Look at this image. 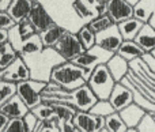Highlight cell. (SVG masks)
Returning <instances> with one entry per match:
<instances>
[{
    "label": "cell",
    "mask_w": 155,
    "mask_h": 132,
    "mask_svg": "<svg viewBox=\"0 0 155 132\" xmlns=\"http://www.w3.org/2000/svg\"><path fill=\"white\" fill-rule=\"evenodd\" d=\"M19 56L18 51L12 46V44L8 42L0 44V70H4L12 61H15L16 57Z\"/></svg>",
    "instance_id": "cell-24"
},
{
    "label": "cell",
    "mask_w": 155,
    "mask_h": 132,
    "mask_svg": "<svg viewBox=\"0 0 155 132\" xmlns=\"http://www.w3.org/2000/svg\"><path fill=\"white\" fill-rule=\"evenodd\" d=\"M117 53L121 54L123 57H125L128 61H132V60H135V59L143 57L147 52H146L135 40H124V42L121 44V46L117 51Z\"/></svg>",
    "instance_id": "cell-20"
},
{
    "label": "cell",
    "mask_w": 155,
    "mask_h": 132,
    "mask_svg": "<svg viewBox=\"0 0 155 132\" xmlns=\"http://www.w3.org/2000/svg\"><path fill=\"white\" fill-rule=\"evenodd\" d=\"M25 120V124H26V128H27V132H34L37 131V127L40 124V119L37 117V114L34 113L33 111H29L23 117Z\"/></svg>",
    "instance_id": "cell-33"
},
{
    "label": "cell",
    "mask_w": 155,
    "mask_h": 132,
    "mask_svg": "<svg viewBox=\"0 0 155 132\" xmlns=\"http://www.w3.org/2000/svg\"><path fill=\"white\" fill-rule=\"evenodd\" d=\"M113 54H114L113 52L107 51V49L102 48V46H99L98 44H97L93 48L84 51L80 56H78L72 61L75 63V64L80 65V67H83L84 70H87L88 72L91 74L99 64H106Z\"/></svg>",
    "instance_id": "cell-4"
},
{
    "label": "cell",
    "mask_w": 155,
    "mask_h": 132,
    "mask_svg": "<svg viewBox=\"0 0 155 132\" xmlns=\"http://www.w3.org/2000/svg\"><path fill=\"white\" fill-rule=\"evenodd\" d=\"M123 42H124V37L121 34L120 29H118L117 23L97 33V44L99 46H102V48L113 52V53H117V51L120 49Z\"/></svg>",
    "instance_id": "cell-10"
},
{
    "label": "cell",
    "mask_w": 155,
    "mask_h": 132,
    "mask_svg": "<svg viewBox=\"0 0 155 132\" xmlns=\"http://www.w3.org/2000/svg\"><path fill=\"white\" fill-rule=\"evenodd\" d=\"M30 111L34 112L40 120H46V119H49L51 116H53V114L56 113V111H54V106L52 105V104L44 102V101L41 104H38L37 106H34L33 109H30Z\"/></svg>",
    "instance_id": "cell-31"
},
{
    "label": "cell",
    "mask_w": 155,
    "mask_h": 132,
    "mask_svg": "<svg viewBox=\"0 0 155 132\" xmlns=\"http://www.w3.org/2000/svg\"><path fill=\"white\" fill-rule=\"evenodd\" d=\"M107 14L116 23L135 16V5L127 0H107Z\"/></svg>",
    "instance_id": "cell-14"
},
{
    "label": "cell",
    "mask_w": 155,
    "mask_h": 132,
    "mask_svg": "<svg viewBox=\"0 0 155 132\" xmlns=\"http://www.w3.org/2000/svg\"><path fill=\"white\" fill-rule=\"evenodd\" d=\"M16 94H18V83L0 79V104H4Z\"/></svg>",
    "instance_id": "cell-28"
},
{
    "label": "cell",
    "mask_w": 155,
    "mask_h": 132,
    "mask_svg": "<svg viewBox=\"0 0 155 132\" xmlns=\"http://www.w3.org/2000/svg\"><path fill=\"white\" fill-rule=\"evenodd\" d=\"M116 22L113 21V18L109 15V14H104V15H98L95 16V18L93 19V21L88 22V26L91 27V29L94 30L95 33H99L102 31V30L107 29V27H110L112 25H114Z\"/></svg>",
    "instance_id": "cell-29"
},
{
    "label": "cell",
    "mask_w": 155,
    "mask_h": 132,
    "mask_svg": "<svg viewBox=\"0 0 155 132\" xmlns=\"http://www.w3.org/2000/svg\"><path fill=\"white\" fill-rule=\"evenodd\" d=\"M127 2H128V3H131L132 5H137V4H139V3H140V0H127Z\"/></svg>",
    "instance_id": "cell-40"
},
{
    "label": "cell",
    "mask_w": 155,
    "mask_h": 132,
    "mask_svg": "<svg viewBox=\"0 0 155 132\" xmlns=\"http://www.w3.org/2000/svg\"><path fill=\"white\" fill-rule=\"evenodd\" d=\"M76 34H78V37H79L80 42L83 44V46H84L86 51L90 49V48H93L94 45H97V33L94 31L88 25L82 26L76 31Z\"/></svg>",
    "instance_id": "cell-26"
},
{
    "label": "cell",
    "mask_w": 155,
    "mask_h": 132,
    "mask_svg": "<svg viewBox=\"0 0 155 132\" xmlns=\"http://www.w3.org/2000/svg\"><path fill=\"white\" fill-rule=\"evenodd\" d=\"M29 19L34 25V27L37 29L38 33L44 31V30H46L48 27L53 26L56 23L51 11L40 0H33V7H31V11H30Z\"/></svg>",
    "instance_id": "cell-8"
},
{
    "label": "cell",
    "mask_w": 155,
    "mask_h": 132,
    "mask_svg": "<svg viewBox=\"0 0 155 132\" xmlns=\"http://www.w3.org/2000/svg\"><path fill=\"white\" fill-rule=\"evenodd\" d=\"M14 0H0V11H7Z\"/></svg>",
    "instance_id": "cell-38"
},
{
    "label": "cell",
    "mask_w": 155,
    "mask_h": 132,
    "mask_svg": "<svg viewBox=\"0 0 155 132\" xmlns=\"http://www.w3.org/2000/svg\"><path fill=\"white\" fill-rule=\"evenodd\" d=\"M44 48H45V45H44L42 40H41V35H40V33H37V34L31 35L30 38L25 40L21 44V46L18 48V53L21 54L25 60H27V59H30V57L38 54L40 52H42Z\"/></svg>",
    "instance_id": "cell-18"
},
{
    "label": "cell",
    "mask_w": 155,
    "mask_h": 132,
    "mask_svg": "<svg viewBox=\"0 0 155 132\" xmlns=\"http://www.w3.org/2000/svg\"><path fill=\"white\" fill-rule=\"evenodd\" d=\"M109 101L114 106L116 111L120 112L121 109L127 108L132 102H135V95L132 89L129 86H127L124 82H117L109 97Z\"/></svg>",
    "instance_id": "cell-12"
},
{
    "label": "cell",
    "mask_w": 155,
    "mask_h": 132,
    "mask_svg": "<svg viewBox=\"0 0 155 132\" xmlns=\"http://www.w3.org/2000/svg\"><path fill=\"white\" fill-rule=\"evenodd\" d=\"M98 100V95L88 83H84L72 91V102L75 104L78 111H90Z\"/></svg>",
    "instance_id": "cell-11"
},
{
    "label": "cell",
    "mask_w": 155,
    "mask_h": 132,
    "mask_svg": "<svg viewBox=\"0 0 155 132\" xmlns=\"http://www.w3.org/2000/svg\"><path fill=\"white\" fill-rule=\"evenodd\" d=\"M5 132H27L23 117H14L5 128Z\"/></svg>",
    "instance_id": "cell-32"
},
{
    "label": "cell",
    "mask_w": 155,
    "mask_h": 132,
    "mask_svg": "<svg viewBox=\"0 0 155 132\" xmlns=\"http://www.w3.org/2000/svg\"><path fill=\"white\" fill-rule=\"evenodd\" d=\"M91 74L83 67L75 64L74 61H64L54 67L53 72H52L51 81L57 82L59 84L64 86L67 90L74 91L78 87L83 86L87 83L90 79Z\"/></svg>",
    "instance_id": "cell-2"
},
{
    "label": "cell",
    "mask_w": 155,
    "mask_h": 132,
    "mask_svg": "<svg viewBox=\"0 0 155 132\" xmlns=\"http://www.w3.org/2000/svg\"><path fill=\"white\" fill-rule=\"evenodd\" d=\"M72 120L80 132H101L105 128V117L90 111H78Z\"/></svg>",
    "instance_id": "cell-7"
},
{
    "label": "cell",
    "mask_w": 155,
    "mask_h": 132,
    "mask_svg": "<svg viewBox=\"0 0 155 132\" xmlns=\"http://www.w3.org/2000/svg\"><path fill=\"white\" fill-rule=\"evenodd\" d=\"M148 23H150L151 26H153L154 29H155V11L153 12V15L150 16V19H148Z\"/></svg>",
    "instance_id": "cell-39"
},
{
    "label": "cell",
    "mask_w": 155,
    "mask_h": 132,
    "mask_svg": "<svg viewBox=\"0 0 155 132\" xmlns=\"http://www.w3.org/2000/svg\"><path fill=\"white\" fill-rule=\"evenodd\" d=\"M148 53H150L151 56H153L154 59H155V48H154V49H153V51H151V52H148Z\"/></svg>",
    "instance_id": "cell-41"
},
{
    "label": "cell",
    "mask_w": 155,
    "mask_h": 132,
    "mask_svg": "<svg viewBox=\"0 0 155 132\" xmlns=\"http://www.w3.org/2000/svg\"><path fill=\"white\" fill-rule=\"evenodd\" d=\"M29 111H30V108L26 105V102L18 94L11 97L4 104H0V112L8 114L11 119H14V117H25V114Z\"/></svg>",
    "instance_id": "cell-16"
},
{
    "label": "cell",
    "mask_w": 155,
    "mask_h": 132,
    "mask_svg": "<svg viewBox=\"0 0 155 132\" xmlns=\"http://www.w3.org/2000/svg\"><path fill=\"white\" fill-rule=\"evenodd\" d=\"M10 41V30L0 29V44H4Z\"/></svg>",
    "instance_id": "cell-37"
},
{
    "label": "cell",
    "mask_w": 155,
    "mask_h": 132,
    "mask_svg": "<svg viewBox=\"0 0 155 132\" xmlns=\"http://www.w3.org/2000/svg\"><path fill=\"white\" fill-rule=\"evenodd\" d=\"M90 112L98 114V116L106 117V116H109V114L114 113L116 109H114V106L112 105V102H110L109 100H98L95 102V105L90 109Z\"/></svg>",
    "instance_id": "cell-30"
},
{
    "label": "cell",
    "mask_w": 155,
    "mask_h": 132,
    "mask_svg": "<svg viewBox=\"0 0 155 132\" xmlns=\"http://www.w3.org/2000/svg\"><path fill=\"white\" fill-rule=\"evenodd\" d=\"M105 127L110 132H128V125L117 111L105 117Z\"/></svg>",
    "instance_id": "cell-25"
},
{
    "label": "cell",
    "mask_w": 155,
    "mask_h": 132,
    "mask_svg": "<svg viewBox=\"0 0 155 132\" xmlns=\"http://www.w3.org/2000/svg\"><path fill=\"white\" fill-rule=\"evenodd\" d=\"M106 65H107V68H109V71L112 72L113 78L116 79V82H121L127 75H128L129 70H131L129 61L125 59V57H123L118 53L113 54V56L110 57L109 61L106 63Z\"/></svg>",
    "instance_id": "cell-17"
},
{
    "label": "cell",
    "mask_w": 155,
    "mask_h": 132,
    "mask_svg": "<svg viewBox=\"0 0 155 132\" xmlns=\"http://www.w3.org/2000/svg\"><path fill=\"white\" fill-rule=\"evenodd\" d=\"M54 48L68 61H72L74 59H76L86 51L78 34L75 31H70V30L65 31V34L60 38V41L54 45Z\"/></svg>",
    "instance_id": "cell-6"
},
{
    "label": "cell",
    "mask_w": 155,
    "mask_h": 132,
    "mask_svg": "<svg viewBox=\"0 0 155 132\" xmlns=\"http://www.w3.org/2000/svg\"><path fill=\"white\" fill-rule=\"evenodd\" d=\"M65 31H68V30L65 29L64 26H61V25H59V23H54L53 26H51L46 30L41 31L40 35H41V40H42L44 45L53 46L54 48V45H56V44L60 41V38L65 34Z\"/></svg>",
    "instance_id": "cell-23"
},
{
    "label": "cell",
    "mask_w": 155,
    "mask_h": 132,
    "mask_svg": "<svg viewBox=\"0 0 155 132\" xmlns=\"http://www.w3.org/2000/svg\"><path fill=\"white\" fill-rule=\"evenodd\" d=\"M10 121H11V117L8 114L3 113V112H0V132H5V128L10 124Z\"/></svg>",
    "instance_id": "cell-36"
},
{
    "label": "cell",
    "mask_w": 155,
    "mask_h": 132,
    "mask_svg": "<svg viewBox=\"0 0 155 132\" xmlns=\"http://www.w3.org/2000/svg\"><path fill=\"white\" fill-rule=\"evenodd\" d=\"M48 82L38 81V79H26L18 83V95L26 102L30 109L42 102V91Z\"/></svg>",
    "instance_id": "cell-5"
},
{
    "label": "cell",
    "mask_w": 155,
    "mask_h": 132,
    "mask_svg": "<svg viewBox=\"0 0 155 132\" xmlns=\"http://www.w3.org/2000/svg\"><path fill=\"white\" fill-rule=\"evenodd\" d=\"M37 29L34 27V25L30 22V19H23V21L18 22L16 26H14L12 29H10V42L12 44V46L18 51V48L21 46V44L25 40L30 38L31 35L37 34Z\"/></svg>",
    "instance_id": "cell-13"
},
{
    "label": "cell",
    "mask_w": 155,
    "mask_h": 132,
    "mask_svg": "<svg viewBox=\"0 0 155 132\" xmlns=\"http://www.w3.org/2000/svg\"><path fill=\"white\" fill-rule=\"evenodd\" d=\"M31 7H33V0H14L7 11L11 14V16L16 22H21L23 19L29 18Z\"/></svg>",
    "instance_id": "cell-21"
},
{
    "label": "cell",
    "mask_w": 155,
    "mask_h": 132,
    "mask_svg": "<svg viewBox=\"0 0 155 132\" xmlns=\"http://www.w3.org/2000/svg\"><path fill=\"white\" fill-rule=\"evenodd\" d=\"M139 131H155V120L154 117L151 116V113H146V116L143 117V120L140 121L139 127H137Z\"/></svg>",
    "instance_id": "cell-35"
},
{
    "label": "cell",
    "mask_w": 155,
    "mask_h": 132,
    "mask_svg": "<svg viewBox=\"0 0 155 132\" xmlns=\"http://www.w3.org/2000/svg\"><path fill=\"white\" fill-rule=\"evenodd\" d=\"M144 23L146 22H143L142 19L132 16V18H128L125 21L118 22L117 25L124 40H135L137 37V34H139V31L142 30V27L144 26Z\"/></svg>",
    "instance_id": "cell-19"
},
{
    "label": "cell",
    "mask_w": 155,
    "mask_h": 132,
    "mask_svg": "<svg viewBox=\"0 0 155 132\" xmlns=\"http://www.w3.org/2000/svg\"><path fill=\"white\" fill-rule=\"evenodd\" d=\"M94 90L99 100H109L113 89L116 86V79L113 78L112 72L109 71L106 64H99L91 72V76L87 82Z\"/></svg>",
    "instance_id": "cell-3"
},
{
    "label": "cell",
    "mask_w": 155,
    "mask_h": 132,
    "mask_svg": "<svg viewBox=\"0 0 155 132\" xmlns=\"http://www.w3.org/2000/svg\"><path fill=\"white\" fill-rule=\"evenodd\" d=\"M25 61L30 67L33 79L49 82L52 78V72H53L54 67H57L59 64L67 61V60L56 51V48L45 46L42 52H40L38 54L30 57V59L25 60Z\"/></svg>",
    "instance_id": "cell-1"
},
{
    "label": "cell",
    "mask_w": 155,
    "mask_h": 132,
    "mask_svg": "<svg viewBox=\"0 0 155 132\" xmlns=\"http://www.w3.org/2000/svg\"><path fill=\"white\" fill-rule=\"evenodd\" d=\"M155 11V0H140L137 5H135V16L142 19L143 22H148L150 16Z\"/></svg>",
    "instance_id": "cell-27"
},
{
    "label": "cell",
    "mask_w": 155,
    "mask_h": 132,
    "mask_svg": "<svg viewBox=\"0 0 155 132\" xmlns=\"http://www.w3.org/2000/svg\"><path fill=\"white\" fill-rule=\"evenodd\" d=\"M146 113H147V112L136 102H132L131 105H128L127 108H124L120 111L121 117L124 119L125 124L128 125V132L139 131L137 127H139L140 121L143 120V117L146 116Z\"/></svg>",
    "instance_id": "cell-15"
},
{
    "label": "cell",
    "mask_w": 155,
    "mask_h": 132,
    "mask_svg": "<svg viewBox=\"0 0 155 132\" xmlns=\"http://www.w3.org/2000/svg\"><path fill=\"white\" fill-rule=\"evenodd\" d=\"M135 41L146 52H151L155 48V29L148 22H146L144 26L142 27V30L137 34V37L135 38Z\"/></svg>",
    "instance_id": "cell-22"
},
{
    "label": "cell",
    "mask_w": 155,
    "mask_h": 132,
    "mask_svg": "<svg viewBox=\"0 0 155 132\" xmlns=\"http://www.w3.org/2000/svg\"><path fill=\"white\" fill-rule=\"evenodd\" d=\"M30 78H31L30 67L27 65V63L25 61V59L21 54L7 68L0 70V79L11 81V82H15V83H19V82L26 81V79H30Z\"/></svg>",
    "instance_id": "cell-9"
},
{
    "label": "cell",
    "mask_w": 155,
    "mask_h": 132,
    "mask_svg": "<svg viewBox=\"0 0 155 132\" xmlns=\"http://www.w3.org/2000/svg\"><path fill=\"white\" fill-rule=\"evenodd\" d=\"M18 22L11 16V14L8 11H0V29H12L14 26H16Z\"/></svg>",
    "instance_id": "cell-34"
},
{
    "label": "cell",
    "mask_w": 155,
    "mask_h": 132,
    "mask_svg": "<svg viewBox=\"0 0 155 132\" xmlns=\"http://www.w3.org/2000/svg\"><path fill=\"white\" fill-rule=\"evenodd\" d=\"M148 113H151V116H153L154 120H155V112H148Z\"/></svg>",
    "instance_id": "cell-42"
}]
</instances>
